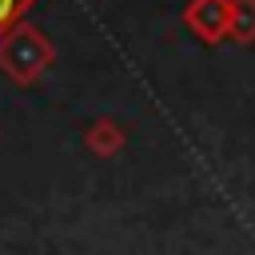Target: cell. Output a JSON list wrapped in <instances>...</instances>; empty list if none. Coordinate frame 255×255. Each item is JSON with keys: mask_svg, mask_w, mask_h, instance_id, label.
Here are the masks:
<instances>
[{"mask_svg": "<svg viewBox=\"0 0 255 255\" xmlns=\"http://www.w3.org/2000/svg\"><path fill=\"white\" fill-rule=\"evenodd\" d=\"M20 8H24V0H0V32L12 24V16H16Z\"/></svg>", "mask_w": 255, "mask_h": 255, "instance_id": "cell-3", "label": "cell"}, {"mask_svg": "<svg viewBox=\"0 0 255 255\" xmlns=\"http://www.w3.org/2000/svg\"><path fill=\"white\" fill-rule=\"evenodd\" d=\"M12 48H20V56L12 52L8 56V64L16 68V72H36V64L44 60V44H40V32H32V28H20V32H12Z\"/></svg>", "mask_w": 255, "mask_h": 255, "instance_id": "cell-1", "label": "cell"}, {"mask_svg": "<svg viewBox=\"0 0 255 255\" xmlns=\"http://www.w3.org/2000/svg\"><path fill=\"white\" fill-rule=\"evenodd\" d=\"M187 20L199 28V32H219L223 28V20H227V4L223 0H199V8L195 12H187Z\"/></svg>", "mask_w": 255, "mask_h": 255, "instance_id": "cell-2", "label": "cell"}]
</instances>
